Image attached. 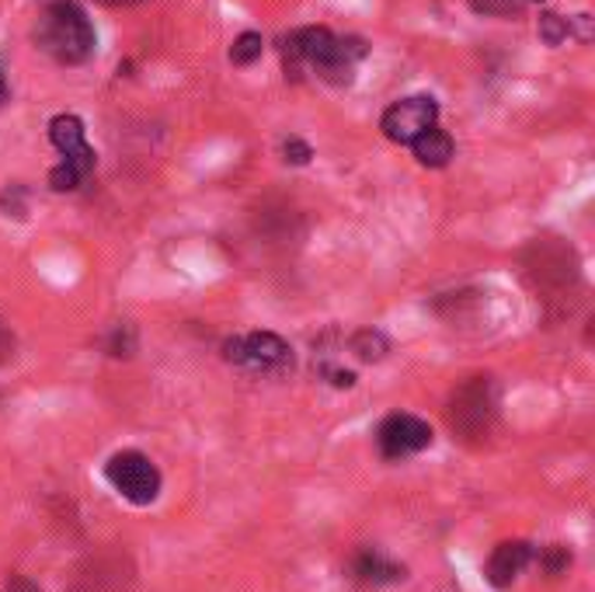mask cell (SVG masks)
Here are the masks:
<instances>
[{"label": "cell", "instance_id": "7", "mask_svg": "<svg viewBox=\"0 0 595 592\" xmlns=\"http://www.w3.org/2000/svg\"><path fill=\"white\" fill-rule=\"evenodd\" d=\"M376 447H379V456L384 460H408V456H415V453L432 447V425L418 415H404V411H397V415H387L384 422H379Z\"/></svg>", "mask_w": 595, "mask_h": 592}, {"label": "cell", "instance_id": "5", "mask_svg": "<svg viewBox=\"0 0 595 592\" xmlns=\"http://www.w3.org/2000/svg\"><path fill=\"white\" fill-rule=\"evenodd\" d=\"M105 478L132 505H151L160 496V471L154 460L140 450H122L108 456Z\"/></svg>", "mask_w": 595, "mask_h": 592}, {"label": "cell", "instance_id": "12", "mask_svg": "<svg viewBox=\"0 0 595 592\" xmlns=\"http://www.w3.org/2000/svg\"><path fill=\"white\" fill-rule=\"evenodd\" d=\"M387 349H390V345H387V338L379 335V332H359L352 338V352L359 359H366V363H376V359H384Z\"/></svg>", "mask_w": 595, "mask_h": 592}, {"label": "cell", "instance_id": "1", "mask_svg": "<svg viewBox=\"0 0 595 592\" xmlns=\"http://www.w3.org/2000/svg\"><path fill=\"white\" fill-rule=\"evenodd\" d=\"M286 70L300 77L303 70H313L327 85H349L355 60L366 56L362 39H341L327 28H300L286 39Z\"/></svg>", "mask_w": 595, "mask_h": 592}, {"label": "cell", "instance_id": "11", "mask_svg": "<svg viewBox=\"0 0 595 592\" xmlns=\"http://www.w3.org/2000/svg\"><path fill=\"white\" fill-rule=\"evenodd\" d=\"M264 49V39L258 36V31H244V36L234 39V46H230V60L237 63V67H251V63L261 56Z\"/></svg>", "mask_w": 595, "mask_h": 592}, {"label": "cell", "instance_id": "8", "mask_svg": "<svg viewBox=\"0 0 595 592\" xmlns=\"http://www.w3.org/2000/svg\"><path fill=\"white\" fill-rule=\"evenodd\" d=\"M533 557H536L533 544H526V540H505V544H499L488 557V568H484L488 582L494 589H512V582L519 579Z\"/></svg>", "mask_w": 595, "mask_h": 592}, {"label": "cell", "instance_id": "15", "mask_svg": "<svg viewBox=\"0 0 595 592\" xmlns=\"http://www.w3.org/2000/svg\"><path fill=\"white\" fill-rule=\"evenodd\" d=\"M474 8L484 14H516L522 8V0H474Z\"/></svg>", "mask_w": 595, "mask_h": 592}, {"label": "cell", "instance_id": "2", "mask_svg": "<svg viewBox=\"0 0 595 592\" xmlns=\"http://www.w3.org/2000/svg\"><path fill=\"white\" fill-rule=\"evenodd\" d=\"M31 39L46 56H53L63 67H77V63L91 60L94 53V25L88 11L74 4V0H49L39 8L36 25H31Z\"/></svg>", "mask_w": 595, "mask_h": 592}, {"label": "cell", "instance_id": "6", "mask_svg": "<svg viewBox=\"0 0 595 592\" xmlns=\"http://www.w3.org/2000/svg\"><path fill=\"white\" fill-rule=\"evenodd\" d=\"M432 126H439V102L432 94H415V98H404L384 112L379 119V129L390 143H401L411 146L422 133H428Z\"/></svg>", "mask_w": 595, "mask_h": 592}, {"label": "cell", "instance_id": "3", "mask_svg": "<svg viewBox=\"0 0 595 592\" xmlns=\"http://www.w3.org/2000/svg\"><path fill=\"white\" fill-rule=\"evenodd\" d=\"M49 140L63 154V160L49 171V185L56 192H74L94 171V151L85 140V123L77 115H53L49 123Z\"/></svg>", "mask_w": 595, "mask_h": 592}, {"label": "cell", "instance_id": "10", "mask_svg": "<svg viewBox=\"0 0 595 592\" xmlns=\"http://www.w3.org/2000/svg\"><path fill=\"white\" fill-rule=\"evenodd\" d=\"M411 151H415L418 164H425V168H445L453 157V137L445 133V129L432 126L428 133H422L415 143H411Z\"/></svg>", "mask_w": 595, "mask_h": 592}, {"label": "cell", "instance_id": "14", "mask_svg": "<svg viewBox=\"0 0 595 592\" xmlns=\"http://www.w3.org/2000/svg\"><path fill=\"white\" fill-rule=\"evenodd\" d=\"M540 562H543V568H547L551 575H557V571H565V568L571 565V554H568V548L551 544L547 551L540 554Z\"/></svg>", "mask_w": 595, "mask_h": 592}, {"label": "cell", "instance_id": "16", "mask_svg": "<svg viewBox=\"0 0 595 592\" xmlns=\"http://www.w3.org/2000/svg\"><path fill=\"white\" fill-rule=\"evenodd\" d=\"M283 154H286V160H289V164H307V160L313 157L310 146H307L303 140H296V137L283 143Z\"/></svg>", "mask_w": 595, "mask_h": 592}, {"label": "cell", "instance_id": "9", "mask_svg": "<svg viewBox=\"0 0 595 592\" xmlns=\"http://www.w3.org/2000/svg\"><path fill=\"white\" fill-rule=\"evenodd\" d=\"M352 575H355L362 585H390V582H401L404 579V565L390 562V557L379 554L376 548H366V551L355 554Z\"/></svg>", "mask_w": 595, "mask_h": 592}, {"label": "cell", "instance_id": "13", "mask_svg": "<svg viewBox=\"0 0 595 592\" xmlns=\"http://www.w3.org/2000/svg\"><path fill=\"white\" fill-rule=\"evenodd\" d=\"M540 36L547 39L551 46H560V42L568 39V22L560 18V14H551V11H547V14L540 18Z\"/></svg>", "mask_w": 595, "mask_h": 592}, {"label": "cell", "instance_id": "4", "mask_svg": "<svg viewBox=\"0 0 595 592\" xmlns=\"http://www.w3.org/2000/svg\"><path fill=\"white\" fill-rule=\"evenodd\" d=\"M223 359L234 363L237 370L258 373V376H283L293 370V349L272 332H251V335L227 338Z\"/></svg>", "mask_w": 595, "mask_h": 592}, {"label": "cell", "instance_id": "17", "mask_svg": "<svg viewBox=\"0 0 595 592\" xmlns=\"http://www.w3.org/2000/svg\"><path fill=\"white\" fill-rule=\"evenodd\" d=\"M8 592H42L36 582H28L25 575H11L8 579Z\"/></svg>", "mask_w": 595, "mask_h": 592}, {"label": "cell", "instance_id": "19", "mask_svg": "<svg viewBox=\"0 0 595 592\" xmlns=\"http://www.w3.org/2000/svg\"><path fill=\"white\" fill-rule=\"evenodd\" d=\"M8 94H11V88H8V77H4V70H0V105L8 102Z\"/></svg>", "mask_w": 595, "mask_h": 592}, {"label": "cell", "instance_id": "18", "mask_svg": "<svg viewBox=\"0 0 595 592\" xmlns=\"http://www.w3.org/2000/svg\"><path fill=\"white\" fill-rule=\"evenodd\" d=\"M98 4H105V8H129V4H140V0H98Z\"/></svg>", "mask_w": 595, "mask_h": 592}]
</instances>
